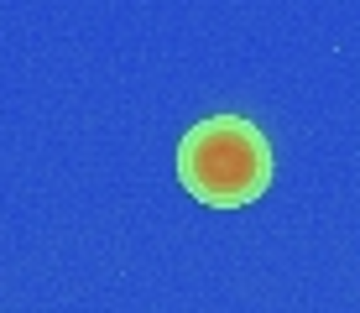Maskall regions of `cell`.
Here are the masks:
<instances>
[{
  "mask_svg": "<svg viewBox=\"0 0 360 313\" xmlns=\"http://www.w3.org/2000/svg\"><path fill=\"white\" fill-rule=\"evenodd\" d=\"M178 178L204 209H245L271 188V146L245 115H209L178 141Z\"/></svg>",
  "mask_w": 360,
  "mask_h": 313,
  "instance_id": "1",
  "label": "cell"
}]
</instances>
